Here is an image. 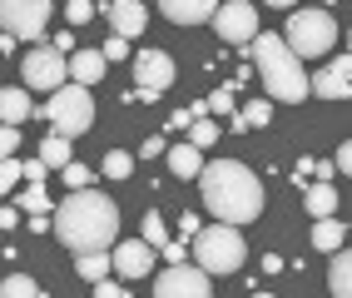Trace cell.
I'll use <instances>...</instances> for the list:
<instances>
[{
	"label": "cell",
	"instance_id": "1",
	"mask_svg": "<svg viewBox=\"0 0 352 298\" xmlns=\"http://www.w3.org/2000/svg\"><path fill=\"white\" fill-rule=\"evenodd\" d=\"M199 199L204 209L223 219V224H253L263 214V184H258V174L239 159H208L199 169Z\"/></svg>",
	"mask_w": 352,
	"mask_h": 298
},
{
	"label": "cell",
	"instance_id": "2",
	"mask_svg": "<svg viewBox=\"0 0 352 298\" xmlns=\"http://www.w3.org/2000/svg\"><path fill=\"white\" fill-rule=\"evenodd\" d=\"M55 239L69 254H89V248H109L120 239V209L100 189H69L55 209Z\"/></svg>",
	"mask_w": 352,
	"mask_h": 298
},
{
	"label": "cell",
	"instance_id": "3",
	"mask_svg": "<svg viewBox=\"0 0 352 298\" xmlns=\"http://www.w3.org/2000/svg\"><path fill=\"white\" fill-rule=\"evenodd\" d=\"M243 55L258 65V80H263L268 100H283V105H302V100H308V75H302V60L288 50L283 35L258 30V35L243 45Z\"/></svg>",
	"mask_w": 352,
	"mask_h": 298
},
{
	"label": "cell",
	"instance_id": "4",
	"mask_svg": "<svg viewBox=\"0 0 352 298\" xmlns=\"http://www.w3.org/2000/svg\"><path fill=\"white\" fill-rule=\"evenodd\" d=\"M189 244H194V264H199L204 273H214V279L239 273L243 259H248V244H243V234H239V224H223V219H214L208 228H199Z\"/></svg>",
	"mask_w": 352,
	"mask_h": 298
},
{
	"label": "cell",
	"instance_id": "5",
	"mask_svg": "<svg viewBox=\"0 0 352 298\" xmlns=\"http://www.w3.org/2000/svg\"><path fill=\"white\" fill-rule=\"evenodd\" d=\"M283 40H288V50L298 60H322L338 45V25H333V15H327V10H293Z\"/></svg>",
	"mask_w": 352,
	"mask_h": 298
},
{
	"label": "cell",
	"instance_id": "6",
	"mask_svg": "<svg viewBox=\"0 0 352 298\" xmlns=\"http://www.w3.org/2000/svg\"><path fill=\"white\" fill-rule=\"evenodd\" d=\"M45 120H50L55 134H65V140H75V134H85L89 125H95V100H89V85H60L50 105H45Z\"/></svg>",
	"mask_w": 352,
	"mask_h": 298
},
{
	"label": "cell",
	"instance_id": "7",
	"mask_svg": "<svg viewBox=\"0 0 352 298\" xmlns=\"http://www.w3.org/2000/svg\"><path fill=\"white\" fill-rule=\"evenodd\" d=\"M20 80H25V89L55 95L60 85H69V55L55 50V45H35V50L20 60Z\"/></svg>",
	"mask_w": 352,
	"mask_h": 298
},
{
	"label": "cell",
	"instance_id": "8",
	"mask_svg": "<svg viewBox=\"0 0 352 298\" xmlns=\"http://www.w3.org/2000/svg\"><path fill=\"white\" fill-rule=\"evenodd\" d=\"M55 0H0V30L15 40H40Z\"/></svg>",
	"mask_w": 352,
	"mask_h": 298
},
{
	"label": "cell",
	"instance_id": "9",
	"mask_svg": "<svg viewBox=\"0 0 352 298\" xmlns=\"http://www.w3.org/2000/svg\"><path fill=\"white\" fill-rule=\"evenodd\" d=\"M159 298H208L214 293V273H204L199 264H169L154 279Z\"/></svg>",
	"mask_w": 352,
	"mask_h": 298
},
{
	"label": "cell",
	"instance_id": "10",
	"mask_svg": "<svg viewBox=\"0 0 352 298\" xmlns=\"http://www.w3.org/2000/svg\"><path fill=\"white\" fill-rule=\"evenodd\" d=\"M208 25H214V35L228 40V45H248V40L258 35V10L248 6V0H228V6L214 10Z\"/></svg>",
	"mask_w": 352,
	"mask_h": 298
},
{
	"label": "cell",
	"instance_id": "11",
	"mask_svg": "<svg viewBox=\"0 0 352 298\" xmlns=\"http://www.w3.org/2000/svg\"><path fill=\"white\" fill-rule=\"evenodd\" d=\"M154 254L159 248L149 244V239H124V244H114V273H120V279H149L154 273Z\"/></svg>",
	"mask_w": 352,
	"mask_h": 298
},
{
	"label": "cell",
	"instance_id": "12",
	"mask_svg": "<svg viewBox=\"0 0 352 298\" xmlns=\"http://www.w3.org/2000/svg\"><path fill=\"white\" fill-rule=\"evenodd\" d=\"M134 80L164 95V89L174 85V60L164 55V50H139V55H134Z\"/></svg>",
	"mask_w": 352,
	"mask_h": 298
},
{
	"label": "cell",
	"instance_id": "13",
	"mask_svg": "<svg viewBox=\"0 0 352 298\" xmlns=\"http://www.w3.org/2000/svg\"><path fill=\"white\" fill-rule=\"evenodd\" d=\"M104 15H109V30H114V35H124V40L144 35V25H149L144 0H109V6H104Z\"/></svg>",
	"mask_w": 352,
	"mask_h": 298
},
{
	"label": "cell",
	"instance_id": "14",
	"mask_svg": "<svg viewBox=\"0 0 352 298\" xmlns=\"http://www.w3.org/2000/svg\"><path fill=\"white\" fill-rule=\"evenodd\" d=\"M159 10L174 20V25H204V20H214L219 0H159Z\"/></svg>",
	"mask_w": 352,
	"mask_h": 298
},
{
	"label": "cell",
	"instance_id": "15",
	"mask_svg": "<svg viewBox=\"0 0 352 298\" xmlns=\"http://www.w3.org/2000/svg\"><path fill=\"white\" fill-rule=\"evenodd\" d=\"M164 159H169V174H174V179H199V169H204V149L189 145V140H184V145H169V149H164Z\"/></svg>",
	"mask_w": 352,
	"mask_h": 298
},
{
	"label": "cell",
	"instance_id": "16",
	"mask_svg": "<svg viewBox=\"0 0 352 298\" xmlns=\"http://www.w3.org/2000/svg\"><path fill=\"white\" fill-rule=\"evenodd\" d=\"M104 70H109V60L100 50H75V55H69V80H75V85H100Z\"/></svg>",
	"mask_w": 352,
	"mask_h": 298
},
{
	"label": "cell",
	"instance_id": "17",
	"mask_svg": "<svg viewBox=\"0 0 352 298\" xmlns=\"http://www.w3.org/2000/svg\"><path fill=\"white\" fill-rule=\"evenodd\" d=\"M308 95H318V100H347L352 95V80L347 75H338L333 65H327V70H318V75H308Z\"/></svg>",
	"mask_w": 352,
	"mask_h": 298
},
{
	"label": "cell",
	"instance_id": "18",
	"mask_svg": "<svg viewBox=\"0 0 352 298\" xmlns=\"http://www.w3.org/2000/svg\"><path fill=\"white\" fill-rule=\"evenodd\" d=\"M342 239H347V228H342V219H338V214L313 219V248H318V254H338Z\"/></svg>",
	"mask_w": 352,
	"mask_h": 298
},
{
	"label": "cell",
	"instance_id": "19",
	"mask_svg": "<svg viewBox=\"0 0 352 298\" xmlns=\"http://www.w3.org/2000/svg\"><path fill=\"white\" fill-rule=\"evenodd\" d=\"M302 209H308L313 219L322 214H338V189H333V179H313L308 194H302Z\"/></svg>",
	"mask_w": 352,
	"mask_h": 298
},
{
	"label": "cell",
	"instance_id": "20",
	"mask_svg": "<svg viewBox=\"0 0 352 298\" xmlns=\"http://www.w3.org/2000/svg\"><path fill=\"white\" fill-rule=\"evenodd\" d=\"M25 120H30V95H25V89H6V85H0V125H20V129H25Z\"/></svg>",
	"mask_w": 352,
	"mask_h": 298
},
{
	"label": "cell",
	"instance_id": "21",
	"mask_svg": "<svg viewBox=\"0 0 352 298\" xmlns=\"http://www.w3.org/2000/svg\"><path fill=\"white\" fill-rule=\"evenodd\" d=\"M327 288L338 298H352V248H338L333 254V268H327Z\"/></svg>",
	"mask_w": 352,
	"mask_h": 298
},
{
	"label": "cell",
	"instance_id": "22",
	"mask_svg": "<svg viewBox=\"0 0 352 298\" xmlns=\"http://www.w3.org/2000/svg\"><path fill=\"white\" fill-rule=\"evenodd\" d=\"M75 268H80V279L100 284L104 273L114 268V259H109V248H89V254H75Z\"/></svg>",
	"mask_w": 352,
	"mask_h": 298
},
{
	"label": "cell",
	"instance_id": "23",
	"mask_svg": "<svg viewBox=\"0 0 352 298\" xmlns=\"http://www.w3.org/2000/svg\"><path fill=\"white\" fill-rule=\"evenodd\" d=\"M40 159H45L50 169H65L75 154H69V140H65V134H55V129H50V134L40 140Z\"/></svg>",
	"mask_w": 352,
	"mask_h": 298
},
{
	"label": "cell",
	"instance_id": "24",
	"mask_svg": "<svg viewBox=\"0 0 352 298\" xmlns=\"http://www.w3.org/2000/svg\"><path fill=\"white\" fill-rule=\"evenodd\" d=\"M20 209H25V214H55V199L45 194V184H30V179H25V194H20Z\"/></svg>",
	"mask_w": 352,
	"mask_h": 298
},
{
	"label": "cell",
	"instance_id": "25",
	"mask_svg": "<svg viewBox=\"0 0 352 298\" xmlns=\"http://www.w3.org/2000/svg\"><path fill=\"white\" fill-rule=\"evenodd\" d=\"M0 293H6V298H40L45 288L35 279H25V273H10V279H0Z\"/></svg>",
	"mask_w": 352,
	"mask_h": 298
},
{
	"label": "cell",
	"instance_id": "26",
	"mask_svg": "<svg viewBox=\"0 0 352 298\" xmlns=\"http://www.w3.org/2000/svg\"><path fill=\"white\" fill-rule=\"evenodd\" d=\"M100 169H104L109 179H129V174H134V159H129L124 149H109V154L100 159Z\"/></svg>",
	"mask_w": 352,
	"mask_h": 298
},
{
	"label": "cell",
	"instance_id": "27",
	"mask_svg": "<svg viewBox=\"0 0 352 298\" xmlns=\"http://www.w3.org/2000/svg\"><path fill=\"white\" fill-rule=\"evenodd\" d=\"M189 145H199V149H208V145H219V120H194L189 125Z\"/></svg>",
	"mask_w": 352,
	"mask_h": 298
},
{
	"label": "cell",
	"instance_id": "28",
	"mask_svg": "<svg viewBox=\"0 0 352 298\" xmlns=\"http://www.w3.org/2000/svg\"><path fill=\"white\" fill-rule=\"evenodd\" d=\"M239 120H243L248 129H263V125L273 120V105H268V100H253V105H243V109H239Z\"/></svg>",
	"mask_w": 352,
	"mask_h": 298
},
{
	"label": "cell",
	"instance_id": "29",
	"mask_svg": "<svg viewBox=\"0 0 352 298\" xmlns=\"http://www.w3.org/2000/svg\"><path fill=\"white\" fill-rule=\"evenodd\" d=\"M139 234H144L154 248H164V244H169V228H164V219L159 214H144V224H139Z\"/></svg>",
	"mask_w": 352,
	"mask_h": 298
},
{
	"label": "cell",
	"instance_id": "30",
	"mask_svg": "<svg viewBox=\"0 0 352 298\" xmlns=\"http://www.w3.org/2000/svg\"><path fill=\"white\" fill-rule=\"evenodd\" d=\"M20 179H25V174H20V159H15V154H10V159H0V194H15Z\"/></svg>",
	"mask_w": 352,
	"mask_h": 298
},
{
	"label": "cell",
	"instance_id": "31",
	"mask_svg": "<svg viewBox=\"0 0 352 298\" xmlns=\"http://www.w3.org/2000/svg\"><path fill=\"white\" fill-rule=\"evenodd\" d=\"M60 174H65V189H85V184H95V174H89V164H75V159H69V164H65Z\"/></svg>",
	"mask_w": 352,
	"mask_h": 298
},
{
	"label": "cell",
	"instance_id": "32",
	"mask_svg": "<svg viewBox=\"0 0 352 298\" xmlns=\"http://www.w3.org/2000/svg\"><path fill=\"white\" fill-rule=\"evenodd\" d=\"M65 20H69V25H85V20H95V0H65Z\"/></svg>",
	"mask_w": 352,
	"mask_h": 298
},
{
	"label": "cell",
	"instance_id": "33",
	"mask_svg": "<svg viewBox=\"0 0 352 298\" xmlns=\"http://www.w3.org/2000/svg\"><path fill=\"white\" fill-rule=\"evenodd\" d=\"M208 114H239V105H233V89H228V85L208 95Z\"/></svg>",
	"mask_w": 352,
	"mask_h": 298
},
{
	"label": "cell",
	"instance_id": "34",
	"mask_svg": "<svg viewBox=\"0 0 352 298\" xmlns=\"http://www.w3.org/2000/svg\"><path fill=\"white\" fill-rule=\"evenodd\" d=\"M20 154V125H0V159Z\"/></svg>",
	"mask_w": 352,
	"mask_h": 298
},
{
	"label": "cell",
	"instance_id": "35",
	"mask_svg": "<svg viewBox=\"0 0 352 298\" xmlns=\"http://www.w3.org/2000/svg\"><path fill=\"white\" fill-rule=\"evenodd\" d=\"M100 55H104L109 65H114V60H129V40H124V35H109V40H104V50H100Z\"/></svg>",
	"mask_w": 352,
	"mask_h": 298
},
{
	"label": "cell",
	"instance_id": "36",
	"mask_svg": "<svg viewBox=\"0 0 352 298\" xmlns=\"http://www.w3.org/2000/svg\"><path fill=\"white\" fill-rule=\"evenodd\" d=\"M45 169H50L45 159H20V174H25L30 184H40V179H45Z\"/></svg>",
	"mask_w": 352,
	"mask_h": 298
},
{
	"label": "cell",
	"instance_id": "37",
	"mask_svg": "<svg viewBox=\"0 0 352 298\" xmlns=\"http://www.w3.org/2000/svg\"><path fill=\"white\" fill-rule=\"evenodd\" d=\"M95 293H100V298H124L129 288H124V284H114V279H109V273H104V279L95 284Z\"/></svg>",
	"mask_w": 352,
	"mask_h": 298
},
{
	"label": "cell",
	"instance_id": "38",
	"mask_svg": "<svg viewBox=\"0 0 352 298\" xmlns=\"http://www.w3.org/2000/svg\"><path fill=\"white\" fill-rule=\"evenodd\" d=\"M164 125H169V129L179 134V129H189V125H194V114H189V109H174V114H169V120H164Z\"/></svg>",
	"mask_w": 352,
	"mask_h": 298
},
{
	"label": "cell",
	"instance_id": "39",
	"mask_svg": "<svg viewBox=\"0 0 352 298\" xmlns=\"http://www.w3.org/2000/svg\"><path fill=\"white\" fill-rule=\"evenodd\" d=\"M338 174H347V179H352V140H347V145H338Z\"/></svg>",
	"mask_w": 352,
	"mask_h": 298
},
{
	"label": "cell",
	"instance_id": "40",
	"mask_svg": "<svg viewBox=\"0 0 352 298\" xmlns=\"http://www.w3.org/2000/svg\"><path fill=\"white\" fill-rule=\"evenodd\" d=\"M338 174V159H313V179H333Z\"/></svg>",
	"mask_w": 352,
	"mask_h": 298
},
{
	"label": "cell",
	"instance_id": "41",
	"mask_svg": "<svg viewBox=\"0 0 352 298\" xmlns=\"http://www.w3.org/2000/svg\"><path fill=\"white\" fill-rule=\"evenodd\" d=\"M164 149H169V145H164V140H159V134H154V140H144V145H139V154H144V159H159Z\"/></svg>",
	"mask_w": 352,
	"mask_h": 298
},
{
	"label": "cell",
	"instance_id": "42",
	"mask_svg": "<svg viewBox=\"0 0 352 298\" xmlns=\"http://www.w3.org/2000/svg\"><path fill=\"white\" fill-rule=\"evenodd\" d=\"M302 179H313V159H298L293 164V184H302Z\"/></svg>",
	"mask_w": 352,
	"mask_h": 298
},
{
	"label": "cell",
	"instance_id": "43",
	"mask_svg": "<svg viewBox=\"0 0 352 298\" xmlns=\"http://www.w3.org/2000/svg\"><path fill=\"white\" fill-rule=\"evenodd\" d=\"M159 254H164V259H169V264H184V244H174V239H169V244H164V248H159Z\"/></svg>",
	"mask_w": 352,
	"mask_h": 298
},
{
	"label": "cell",
	"instance_id": "44",
	"mask_svg": "<svg viewBox=\"0 0 352 298\" xmlns=\"http://www.w3.org/2000/svg\"><path fill=\"white\" fill-rule=\"evenodd\" d=\"M333 70H338V75H347V80H352V50H342V55H338V60H333Z\"/></svg>",
	"mask_w": 352,
	"mask_h": 298
},
{
	"label": "cell",
	"instance_id": "45",
	"mask_svg": "<svg viewBox=\"0 0 352 298\" xmlns=\"http://www.w3.org/2000/svg\"><path fill=\"white\" fill-rule=\"evenodd\" d=\"M55 50H65V55H75V35H69V30H60V35H55Z\"/></svg>",
	"mask_w": 352,
	"mask_h": 298
},
{
	"label": "cell",
	"instance_id": "46",
	"mask_svg": "<svg viewBox=\"0 0 352 298\" xmlns=\"http://www.w3.org/2000/svg\"><path fill=\"white\" fill-rule=\"evenodd\" d=\"M179 228H184V234H189V239H194V234H199V228H204V224H199L194 214H179Z\"/></svg>",
	"mask_w": 352,
	"mask_h": 298
},
{
	"label": "cell",
	"instance_id": "47",
	"mask_svg": "<svg viewBox=\"0 0 352 298\" xmlns=\"http://www.w3.org/2000/svg\"><path fill=\"white\" fill-rule=\"evenodd\" d=\"M15 219H20V214H15V204H6V209H0V228H15Z\"/></svg>",
	"mask_w": 352,
	"mask_h": 298
},
{
	"label": "cell",
	"instance_id": "48",
	"mask_svg": "<svg viewBox=\"0 0 352 298\" xmlns=\"http://www.w3.org/2000/svg\"><path fill=\"white\" fill-rule=\"evenodd\" d=\"M0 55H15V35H6V30H0Z\"/></svg>",
	"mask_w": 352,
	"mask_h": 298
},
{
	"label": "cell",
	"instance_id": "49",
	"mask_svg": "<svg viewBox=\"0 0 352 298\" xmlns=\"http://www.w3.org/2000/svg\"><path fill=\"white\" fill-rule=\"evenodd\" d=\"M263 6H273V10H293L298 0H263Z\"/></svg>",
	"mask_w": 352,
	"mask_h": 298
},
{
	"label": "cell",
	"instance_id": "50",
	"mask_svg": "<svg viewBox=\"0 0 352 298\" xmlns=\"http://www.w3.org/2000/svg\"><path fill=\"white\" fill-rule=\"evenodd\" d=\"M347 50H352V30H347Z\"/></svg>",
	"mask_w": 352,
	"mask_h": 298
}]
</instances>
